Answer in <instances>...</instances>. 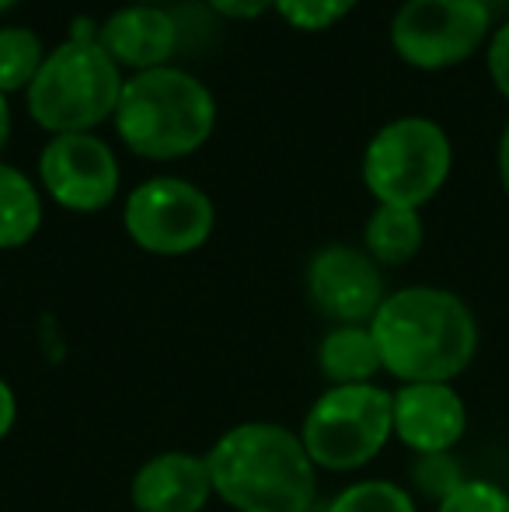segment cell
Instances as JSON below:
<instances>
[{
	"mask_svg": "<svg viewBox=\"0 0 509 512\" xmlns=\"http://www.w3.org/2000/svg\"><path fill=\"white\" fill-rule=\"evenodd\" d=\"M381 363L401 384H450L478 352V321L457 293L405 286L370 321Z\"/></svg>",
	"mask_w": 509,
	"mask_h": 512,
	"instance_id": "6da1fadb",
	"label": "cell"
},
{
	"mask_svg": "<svg viewBox=\"0 0 509 512\" xmlns=\"http://www.w3.org/2000/svg\"><path fill=\"white\" fill-rule=\"evenodd\" d=\"M213 495L234 512H311L318 467L300 432L276 422H241L206 453Z\"/></svg>",
	"mask_w": 509,
	"mask_h": 512,
	"instance_id": "7a4b0ae2",
	"label": "cell"
},
{
	"mask_svg": "<svg viewBox=\"0 0 509 512\" xmlns=\"http://www.w3.org/2000/svg\"><path fill=\"white\" fill-rule=\"evenodd\" d=\"M112 119L133 154L147 161H175L210 140L217 105L206 84L185 70L157 67L129 77Z\"/></svg>",
	"mask_w": 509,
	"mask_h": 512,
	"instance_id": "3957f363",
	"label": "cell"
},
{
	"mask_svg": "<svg viewBox=\"0 0 509 512\" xmlns=\"http://www.w3.org/2000/svg\"><path fill=\"white\" fill-rule=\"evenodd\" d=\"M123 74L98 39H67L46 56L32 81L28 115L49 133H91L116 115Z\"/></svg>",
	"mask_w": 509,
	"mask_h": 512,
	"instance_id": "277c9868",
	"label": "cell"
},
{
	"mask_svg": "<svg viewBox=\"0 0 509 512\" xmlns=\"http://www.w3.org/2000/svg\"><path fill=\"white\" fill-rule=\"evenodd\" d=\"M394 436V394L377 384L328 387L304 415L307 457L332 474L360 471Z\"/></svg>",
	"mask_w": 509,
	"mask_h": 512,
	"instance_id": "5b68a950",
	"label": "cell"
},
{
	"mask_svg": "<svg viewBox=\"0 0 509 512\" xmlns=\"http://www.w3.org/2000/svg\"><path fill=\"white\" fill-rule=\"evenodd\" d=\"M450 140L436 122L408 115L387 122L363 154V182L381 206L419 209L450 175Z\"/></svg>",
	"mask_w": 509,
	"mask_h": 512,
	"instance_id": "8992f818",
	"label": "cell"
},
{
	"mask_svg": "<svg viewBox=\"0 0 509 512\" xmlns=\"http://www.w3.org/2000/svg\"><path fill=\"white\" fill-rule=\"evenodd\" d=\"M213 203L203 189L182 178H150L126 199V234L136 248L161 258L199 251L213 234Z\"/></svg>",
	"mask_w": 509,
	"mask_h": 512,
	"instance_id": "52a82bcc",
	"label": "cell"
},
{
	"mask_svg": "<svg viewBox=\"0 0 509 512\" xmlns=\"http://www.w3.org/2000/svg\"><path fill=\"white\" fill-rule=\"evenodd\" d=\"M492 14L482 0H405L391 21V46L419 70L468 60L485 42Z\"/></svg>",
	"mask_w": 509,
	"mask_h": 512,
	"instance_id": "ba28073f",
	"label": "cell"
},
{
	"mask_svg": "<svg viewBox=\"0 0 509 512\" xmlns=\"http://www.w3.org/2000/svg\"><path fill=\"white\" fill-rule=\"evenodd\" d=\"M42 189L70 213H98L119 192L116 154L95 133H60L42 147Z\"/></svg>",
	"mask_w": 509,
	"mask_h": 512,
	"instance_id": "9c48e42d",
	"label": "cell"
},
{
	"mask_svg": "<svg viewBox=\"0 0 509 512\" xmlns=\"http://www.w3.org/2000/svg\"><path fill=\"white\" fill-rule=\"evenodd\" d=\"M311 304L335 324H370L387 300L381 265L360 248L328 244L307 265Z\"/></svg>",
	"mask_w": 509,
	"mask_h": 512,
	"instance_id": "30bf717a",
	"label": "cell"
},
{
	"mask_svg": "<svg viewBox=\"0 0 509 512\" xmlns=\"http://www.w3.org/2000/svg\"><path fill=\"white\" fill-rule=\"evenodd\" d=\"M468 432V408L454 384H401L394 391V436L412 453H450Z\"/></svg>",
	"mask_w": 509,
	"mask_h": 512,
	"instance_id": "8fae6325",
	"label": "cell"
},
{
	"mask_svg": "<svg viewBox=\"0 0 509 512\" xmlns=\"http://www.w3.org/2000/svg\"><path fill=\"white\" fill-rule=\"evenodd\" d=\"M136 512H203L213 499V478L206 457L168 450L150 457L129 481Z\"/></svg>",
	"mask_w": 509,
	"mask_h": 512,
	"instance_id": "7c38bea8",
	"label": "cell"
},
{
	"mask_svg": "<svg viewBox=\"0 0 509 512\" xmlns=\"http://www.w3.org/2000/svg\"><path fill=\"white\" fill-rule=\"evenodd\" d=\"M98 46L116 60V67H133L136 74H147L175 56L178 25L154 4H133L105 21L98 32Z\"/></svg>",
	"mask_w": 509,
	"mask_h": 512,
	"instance_id": "4fadbf2b",
	"label": "cell"
},
{
	"mask_svg": "<svg viewBox=\"0 0 509 512\" xmlns=\"http://www.w3.org/2000/svg\"><path fill=\"white\" fill-rule=\"evenodd\" d=\"M318 366L321 377L332 387L374 384L384 363L370 324H339V328L328 331L318 345Z\"/></svg>",
	"mask_w": 509,
	"mask_h": 512,
	"instance_id": "5bb4252c",
	"label": "cell"
},
{
	"mask_svg": "<svg viewBox=\"0 0 509 512\" xmlns=\"http://www.w3.org/2000/svg\"><path fill=\"white\" fill-rule=\"evenodd\" d=\"M422 248V216L419 209L377 206L363 230V251L377 265H405Z\"/></svg>",
	"mask_w": 509,
	"mask_h": 512,
	"instance_id": "9a60e30c",
	"label": "cell"
},
{
	"mask_svg": "<svg viewBox=\"0 0 509 512\" xmlns=\"http://www.w3.org/2000/svg\"><path fill=\"white\" fill-rule=\"evenodd\" d=\"M42 227V199L11 164H0V251L28 244Z\"/></svg>",
	"mask_w": 509,
	"mask_h": 512,
	"instance_id": "2e32d148",
	"label": "cell"
},
{
	"mask_svg": "<svg viewBox=\"0 0 509 512\" xmlns=\"http://www.w3.org/2000/svg\"><path fill=\"white\" fill-rule=\"evenodd\" d=\"M42 63L46 53L32 28H0V95L32 88Z\"/></svg>",
	"mask_w": 509,
	"mask_h": 512,
	"instance_id": "e0dca14e",
	"label": "cell"
},
{
	"mask_svg": "<svg viewBox=\"0 0 509 512\" xmlns=\"http://www.w3.org/2000/svg\"><path fill=\"white\" fill-rule=\"evenodd\" d=\"M328 512H419L408 488L394 485V481H356V485L342 488L332 499Z\"/></svg>",
	"mask_w": 509,
	"mask_h": 512,
	"instance_id": "ac0fdd59",
	"label": "cell"
},
{
	"mask_svg": "<svg viewBox=\"0 0 509 512\" xmlns=\"http://www.w3.org/2000/svg\"><path fill=\"white\" fill-rule=\"evenodd\" d=\"M360 0H276V11L286 25L300 28V32H321L332 28L335 21L346 18Z\"/></svg>",
	"mask_w": 509,
	"mask_h": 512,
	"instance_id": "d6986e66",
	"label": "cell"
},
{
	"mask_svg": "<svg viewBox=\"0 0 509 512\" xmlns=\"http://www.w3.org/2000/svg\"><path fill=\"white\" fill-rule=\"evenodd\" d=\"M412 481L426 499H433L436 506H440V502L447 499V495H454L468 478L461 474V464H457L450 453H426V457L415 460Z\"/></svg>",
	"mask_w": 509,
	"mask_h": 512,
	"instance_id": "ffe728a7",
	"label": "cell"
},
{
	"mask_svg": "<svg viewBox=\"0 0 509 512\" xmlns=\"http://www.w3.org/2000/svg\"><path fill=\"white\" fill-rule=\"evenodd\" d=\"M436 512H509V492L492 481H464L436 506Z\"/></svg>",
	"mask_w": 509,
	"mask_h": 512,
	"instance_id": "44dd1931",
	"label": "cell"
},
{
	"mask_svg": "<svg viewBox=\"0 0 509 512\" xmlns=\"http://www.w3.org/2000/svg\"><path fill=\"white\" fill-rule=\"evenodd\" d=\"M489 74L496 88L509 98V25L499 28L489 42Z\"/></svg>",
	"mask_w": 509,
	"mask_h": 512,
	"instance_id": "7402d4cb",
	"label": "cell"
},
{
	"mask_svg": "<svg viewBox=\"0 0 509 512\" xmlns=\"http://www.w3.org/2000/svg\"><path fill=\"white\" fill-rule=\"evenodd\" d=\"M276 0H210V7L224 18H238V21H255L262 18Z\"/></svg>",
	"mask_w": 509,
	"mask_h": 512,
	"instance_id": "603a6c76",
	"label": "cell"
},
{
	"mask_svg": "<svg viewBox=\"0 0 509 512\" xmlns=\"http://www.w3.org/2000/svg\"><path fill=\"white\" fill-rule=\"evenodd\" d=\"M18 422V398H14L11 384L0 377V439H7V432Z\"/></svg>",
	"mask_w": 509,
	"mask_h": 512,
	"instance_id": "cb8c5ba5",
	"label": "cell"
},
{
	"mask_svg": "<svg viewBox=\"0 0 509 512\" xmlns=\"http://www.w3.org/2000/svg\"><path fill=\"white\" fill-rule=\"evenodd\" d=\"M499 178H503V189L509 196V126L503 133V143H499Z\"/></svg>",
	"mask_w": 509,
	"mask_h": 512,
	"instance_id": "d4e9b609",
	"label": "cell"
},
{
	"mask_svg": "<svg viewBox=\"0 0 509 512\" xmlns=\"http://www.w3.org/2000/svg\"><path fill=\"white\" fill-rule=\"evenodd\" d=\"M7 133H11V108H7V95H0V150L7 143Z\"/></svg>",
	"mask_w": 509,
	"mask_h": 512,
	"instance_id": "484cf974",
	"label": "cell"
},
{
	"mask_svg": "<svg viewBox=\"0 0 509 512\" xmlns=\"http://www.w3.org/2000/svg\"><path fill=\"white\" fill-rule=\"evenodd\" d=\"M14 4H18V0H0V14H4L7 7H14Z\"/></svg>",
	"mask_w": 509,
	"mask_h": 512,
	"instance_id": "4316f807",
	"label": "cell"
},
{
	"mask_svg": "<svg viewBox=\"0 0 509 512\" xmlns=\"http://www.w3.org/2000/svg\"><path fill=\"white\" fill-rule=\"evenodd\" d=\"M133 4H157V0H133Z\"/></svg>",
	"mask_w": 509,
	"mask_h": 512,
	"instance_id": "83f0119b",
	"label": "cell"
}]
</instances>
